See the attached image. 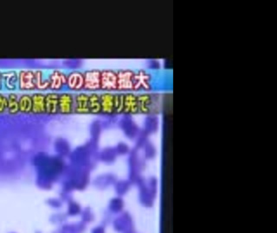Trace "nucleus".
<instances>
[{"label": "nucleus", "mask_w": 277, "mask_h": 233, "mask_svg": "<svg viewBox=\"0 0 277 233\" xmlns=\"http://www.w3.org/2000/svg\"><path fill=\"white\" fill-rule=\"evenodd\" d=\"M138 113L145 115H157L160 113L161 103L160 94L140 93L138 94Z\"/></svg>", "instance_id": "f257e3e1"}, {"label": "nucleus", "mask_w": 277, "mask_h": 233, "mask_svg": "<svg viewBox=\"0 0 277 233\" xmlns=\"http://www.w3.org/2000/svg\"><path fill=\"white\" fill-rule=\"evenodd\" d=\"M153 74L146 71H138L134 74L133 91L135 92H148L153 90Z\"/></svg>", "instance_id": "f03ea898"}, {"label": "nucleus", "mask_w": 277, "mask_h": 233, "mask_svg": "<svg viewBox=\"0 0 277 233\" xmlns=\"http://www.w3.org/2000/svg\"><path fill=\"white\" fill-rule=\"evenodd\" d=\"M101 90L104 92L117 91V73L115 71H101Z\"/></svg>", "instance_id": "7ed1b4c3"}, {"label": "nucleus", "mask_w": 277, "mask_h": 233, "mask_svg": "<svg viewBox=\"0 0 277 233\" xmlns=\"http://www.w3.org/2000/svg\"><path fill=\"white\" fill-rule=\"evenodd\" d=\"M83 90L90 92H96L101 90V71L97 69L86 71Z\"/></svg>", "instance_id": "20e7f679"}, {"label": "nucleus", "mask_w": 277, "mask_h": 233, "mask_svg": "<svg viewBox=\"0 0 277 233\" xmlns=\"http://www.w3.org/2000/svg\"><path fill=\"white\" fill-rule=\"evenodd\" d=\"M18 87L21 91L31 92L36 89L34 71L21 70L18 73Z\"/></svg>", "instance_id": "39448f33"}, {"label": "nucleus", "mask_w": 277, "mask_h": 233, "mask_svg": "<svg viewBox=\"0 0 277 233\" xmlns=\"http://www.w3.org/2000/svg\"><path fill=\"white\" fill-rule=\"evenodd\" d=\"M117 73V91L130 92L133 91V80L135 72L131 70H119Z\"/></svg>", "instance_id": "423d86ee"}, {"label": "nucleus", "mask_w": 277, "mask_h": 233, "mask_svg": "<svg viewBox=\"0 0 277 233\" xmlns=\"http://www.w3.org/2000/svg\"><path fill=\"white\" fill-rule=\"evenodd\" d=\"M121 130L129 138L136 137L139 133V128L131 115H123L118 121Z\"/></svg>", "instance_id": "0eeeda50"}, {"label": "nucleus", "mask_w": 277, "mask_h": 233, "mask_svg": "<svg viewBox=\"0 0 277 233\" xmlns=\"http://www.w3.org/2000/svg\"><path fill=\"white\" fill-rule=\"evenodd\" d=\"M138 113V96L133 92H123V115H135Z\"/></svg>", "instance_id": "6e6552de"}, {"label": "nucleus", "mask_w": 277, "mask_h": 233, "mask_svg": "<svg viewBox=\"0 0 277 233\" xmlns=\"http://www.w3.org/2000/svg\"><path fill=\"white\" fill-rule=\"evenodd\" d=\"M68 88L73 92H81L84 87V73L73 71L67 74Z\"/></svg>", "instance_id": "1a4fd4ad"}, {"label": "nucleus", "mask_w": 277, "mask_h": 233, "mask_svg": "<svg viewBox=\"0 0 277 233\" xmlns=\"http://www.w3.org/2000/svg\"><path fill=\"white\" fill-rule=\"evenodd\" d=\"M74 113V95L70 92L59 93L58 113L69 115Z\"/></svg>", "instance_id": "9d476101"}, {"label": "nucleus", "mask_w": 277, "mask_h": 233, "mask_svg": "<svg viewBox=\"0 0 277 233\" xmlns=\"http://www.w3.org/2000/svg\"><path fill=\"white\" fill-rule=\"evenodd\" d=\"M48 80L50 90H52V92H59L67 84V74L62 71L55 70L50 74Z\"/></svg>", "instance_id": "9b49d317"}, {"label": "nucleus", "mask_w": 277, "mask_h": 233, "mask_svg": "<svg viewBox=\"0 0 277 233\" xmlns=\"http://www.w3.org/2000/svg\"><path fill=\"white\" fill-rule=\"evenodd\" d=\"M74 113L89 114V94L79 92L74 95Z\"/></svg>", "instance_id": "f8f14e48"}, {"label": "nucleus", "mask_w": 277, "mask_h": 233, "mask_svg": "<svg viewBox=\"0 0 277 233\" xmlns=\"http://www.w3.org/2000/svg\"><path fill=\"white\" fill-rule=\"evenodd\" d=\"M102 114L114 115V93L103 92L100 94Z\"/></svg>", "instance_id": "ddd939ff"}, {"label": "nucleus", "mask_w": 277, "mask_h": 233, "mask_svg": "<svg viewBox=\"0 0 277 233\" xmlns=\"http://www.w3.org/2000/svg\"><path fill=\"white\" fill-rule=\"evenodd\" d=\"M58 99L59 93L51 92L45 94V113L55 115L58 113Z\"/></svg>", "instance_id": "4468645a"}, {"label": "nucleus", "mask_w": 277, "mask_h": 233, "mask_svg": "<svg viewBox=\"0 0 277 233\" xmlns=\"http://www.w3.org/2000/svg\"><path fill=\"white\" fill-rule=\"evenodd\" d=\"M3 87L9 90L14 91L18 88V73L16 71H5L2 73Z\"/></svg>", "instance_id": "2eb2a0df"}, {"label": "nucleus", "mask_w": 277, "mask_h": 233, "mask_svg": "<svg viewBox=\"0 0 277 233\" xmlns=\"http://www.w3.org/2000/svg\"><path fill=\"white\" fill-rule=\"evenodd\" d=\"M32 113L35 114L45 113V94L43 92H35L32 94Z\"/></svg>", "instance_id": "dca6fc26"}, {"label": "nucleus", "mask_w": 277, "mask_h": 233, "mask_svg": "<svg viewBox=\"0 0 277 233\" xmlns=\"http://www.w3.org/2000/svg\"><path fill=\"white\" fill-rule=\"evenodd\" d=\"M160 118L157 115H146L143 120V130L146 134L155 133L159 130Z\"/></svg>", "instance_id": "f3484780"}, {"label": "nucleus", "mask_w": 277, "mask_h": 233, "mask_svg": "<svg viewBox=\"0 0 277 233\" xmlns=\"http://www.w3.org/2000/svg\"><path fill=\"white\" fill-rule=\"evenodd\" d=\"M18 106H19V113H25V114L32 113V94L24 93L18 96Z\"/></svg>", "instance_id": "a211bd4d"}, {"label": "nucleus", "mask_w": 277, "mask_h": 233, "mask_svg": "<svg viewBox=\"0 0 277 233\" xmlns=\"http://www.w3.org/2000/svg\"><path fill=\"white\" fill-rule=\"evenodd\" d=\"M34 81H35V87L40 92L46 91L50 89V83L48 78L45 79L43 76V72L41 70L34 71Z\"/></svg>", "instance_id": "6ab92c4d"}, {"label": "nucleus", "mask_w": 277, "mask_h": 233, "mask_svg": "<svg viewBox=\"0 0 277 233\" xmlns=\"http://www.w3.org/2000/svg\"><path fill=\"white\" fill-rule=\"evenodd\" d=\"M89 113L91 114H101L102 113L99 93L91 92L89 94Z\"/></svg>", "instance_id": "aec40b11"}, {"label": "nucleus", "mask_w": 277, "mask_h": 233, "mask_svg": "<svg viewBox=\"0 0 277 233\" xmlns=\"http://www.w3.org/2000/svg\"><path fill=\"white\" fill-rule=\"evenodd\" d=\"M7 111L11 115H16L19 113L18 96L15 92H10L7 95Z\"/></svg>", "instance_id": "412c9836"}, {"label": "nucleus", "mask_w": 277, "mask_h": 233, "mask_svg": "<svg viewBox=\"0 0 277 233\" xmlns=\"http://www.w3.org/2000/svg\"><path fill=\"white\" fill-rule=\"evenodd\" d=\"M7 96L0 92V114L7 111Z\"/></svg>", "instance_id": "4be33fe9"}, {"label": "nucleus", "mask_w": 277, "mask_h": 233, "mask_svg": "<svg viewBox=\"0 0 277 233\" xmlns=\"http://www.w3.org/2000/svg\"><path fill=\"white\" fill-rule=\"evenodd\" d=\"M146 65L148 69L153 71L160 70V67H161L160 61L158 60H147Z\"/></svg>", "instance_id": "5701e85b"}, {"label": "nucleus", "mask_w": 277, "mask_h": 233, "mask_svg": "<svg viewBox=\"0 0 277 233\" xmlns=\"http://www.w3.org/2000/svg\"><path fill=\"white\" fill-rule=\"evenodd\" d=\"M3 87V82H2V72H0V90Z\"/></svg>", "instance_id": "b1692460"}]
</instances>
